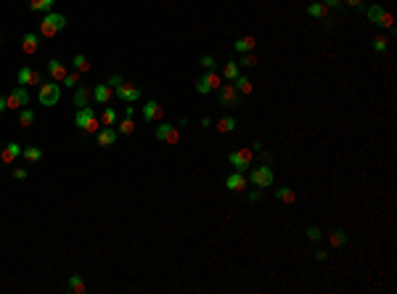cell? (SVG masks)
<instances>
[{
	"label": "cell",
	"instance_id": "obj_1",
	"mask_svg": "<svg viewBox=\"0 0 397 294\" xmlns=\"http://www.w3.org/2000/svg\"><path fill=\"white\" fill-rule=\"evenodd\" d=\"M75 125H77L80 130H85V133H98V130H101L98 114H96V109H93V106H82V109H77V114H75Z\"/></svg>",
	"mask_w": 397,
	"mask_h": 294
},
{
	"label": "cell",
	"instance_id": "obj_2",
	"mask_svg": "<svg viewBox=\"0 0 397 294\" xmlns=\"http://www.w3.org/2000/svg\"><path fill=\"white\" fill-rule=\"evenodd\" d=\"M249 183H252L254 188H273V183H276V170L270 164H262V167H254L252 172H249V178H246Z\"/></svg>",
	"mask_w": 397,
	"mask_h": 294
},
{
	"label": "cell",
	"instance_id": "obj_3",
	"mask_svg": "<svg viewBox=\"0 0 397 294\" xmlns=\"http://www.w3.org/2000/svg\"><path fill=\"white\" fill-rule=\"evenodd\" d=\"M37 101L43 103V106H56V103L61 101V85L56 80H45L43 85H40V90H37Z\"/></svg>",
	"mask_w": 397,
	"mask_h": 294
},
{
	"label": "cell",
	"instance_id": "obj_4",
	"mask_svg": "<svg viewBox=\"0 0 397 294\" xmlns=\"http://www.w3.org/2000/svg\"><path fill=\"white\" fill-rule=\"evenodd\" d=\"M217 101L225 109H236V106H241V93L233 88V82H228V85L217 88Z\"/></svg>",
	"mask_w": 397,
	"mask_h": 294
},
{
	"label": "cell",
	"instance_id": "obj_5",
	"mask_svg": "<svg viewBox=\"0 0 397 294\" xmlns=\"http://www.w3.org/2000/svg\"><path fill=\"white\" fill-rule=\"evenodd\" d=\"M252 159H254V151L252 149H236V151L228 154V162H231V167H233V170H238V172L249 170V167H252Z\"/></svg>",
	"mask_w": 397,
	"mask_h": 294
},
{
	"label": "cell",
	"instance_id": "obj_6",
	"mask_svg": "<svg viewBox=\"0 0 397 294\" xmlns=\"http://www.w3.org/2000/svg\"><path fill=\"white\" fill-rule=\"evenodd\" d=\"M114 93H117V98L124 101V103H135V101H141V88L138 85H133V82H119L117 88H114Z\"/></svg>",
	"mask_w": 397,
	"mask_h": 294
},
{
	"label": "cell",
	"instance_id": "obj_7",
	"mask_svg": "<svg viewBox=\"0 0 397 294\" xmlns=\"http://www.w3.org/2000/svg\"><path fill=\"white\" fill-rule=\"evenodd\" d=\"M6 103H8V109H24L27 103H29V93H27V88L24 85H16L11 93L6 96Z\"/></svg>",
	"mask_w": 397,
	"mask_h": 294
},
{
	"label": "cell",
	"instance_id": "obj_8",
	"mask_svg": "<svg viewBox=\"0 0 397 294\" xmlns=\"http://www.w3.org/2000/svg\"><path fill=\"white\" fill-rule=\"evenodd\" d=\"M16 82L27 88V85H43L45 80H43V75H40V72H35L32 67H22V69L16 72Z\"/></svg>",
	"mask_w": 397,
	"mask_h": 294
},
{
	"label": "cell",
	"instance_id": "obj_9",
	"mask_svg": "<svg viewBox=\"0 0 397 294\" xmlns=\"http://www.w3.org/2000/svg\"><path fill=\"white\" fill-rule=\"evenodd\" d=\"M217 88H220V77H217L215 72H207V75L198 77V82H196V93H202V96H210Z\"/></svg>",
	"mask_w": 397,
	"mask_h": 294
},
{
	"label": "cell",
	"instance_id": "obj_10",
	"mask_svg": "<svg viewBox=\"0 0 397 294\" xmlns=\"http://www.w3.org/2000/svg\"><path fill=\"white\" fill-rule=\"evenodd\" d=\"M246 186H249V181H246V175L244 172H238V170H233L231 175L225 178V188L228 191H246Z\"/></svg>",
	"mask_w": 397,
	"mask_h": 294
},
{
	"label": "cell",
	"instance_id": "obj_11",
	"mask_svg": "<svg viewBox=\"0 0 397 294\" xmlns=\"http://www.w3.org/2000/svg\"><path fill=\"white\" fill-rule=\"evenodd\" d=\"M45 72H48V77H50V80H56V82H61V80H64V77L69 75V72H67V67L61 64L58 58H50L48 64H45Z\"/></svg>",
	"mask_w": 397,
	"mask_h": 294
},
{
	"label": "cell",
	"instance_id": "obj_12",
	"mask_svg": "<svg viewBox=\"0 0 397 294\" xmlns=\"http://www.w3.org/2000/svg\"><path fill=\"white\" fill-rule=\"evenodd\" d=\"M37 48H40V35H37V32H27V35H22V50H24L27 56H32Z\"/></svg>",
	"mask_w": 397,
	"mask_h": 294
},
{
	"label": "cell",
	"instance_id": "obj_13",
	"mask_svg": "<svg viewBox=\"0 0 397 294\" xmlns=\"http://www.w3.org/2000/svg\"><path fill=\"white\" fill-rule=\"evenodd\" d=\"M16 156H22V146H19L16 141H11V143H6V149H3V151H0V162L11 164Z\"/></svg>",
	"mask_w": 397,
	"mask_h": 294
},
{
	"label": "cell",
	"instance_id": "obj_14",
	"mask_svg": "<svg viewBox=\"0 0 397 294\" xmlns=\"http://www.w3.org/2000/svg\"><path fill=\"white\" fill-rule=\"evenodd\" d=\"M43 22H45V24H50V27L56 29V32L67 29V24H69V22H67V16H64V14H56V11H48V14L43 16Z\"/></svg>",
	"mask_w": 397,
	"mask_h": 294
},
{
	"label": "cell",
	"instance_id": "obj_15",
	"mask_svg": "<svg viewBox=\"0 0 397 294\" xmlns=\"http://www.w3.org/2000/svg\"><path fill=\"white\" fill-rule=\"evenodd\" d=\"M384 14H386V11H384L379 3H371L368 8H365V16H368V22L376 24V27H381V24H384Z\"/></svg>",
	"mask_w": 397,
	"mask_h": 294
},
{
	"label": "cell",
	"instance_id": "obj_16",
	"mask_svg": "<svg viewBox=\"0 0 397 294\" xmlns=\"http://www.w3.org/2000/svg\"><path fill=\"white\" fill-rule=\"evenodd\" d=\"M114 141H117V130H114V128H101V130L96 133V143L103 146V149H106V146H111Z\"/></svg>",
	"mask_w": 397,
	"mask_h": 294
},
{
	"label": "cell",
	"instance_id": "obj_17",
	"mask_svg": "<svg viewBox=\"0 0 397 294\" xmlns=\"http://www.w3.org/2000/svg\"><path fill=\"white\" fill-rule=\"evenodd\" d=\"M162 114H164V109H162L156 101H149V103L143 106V120H146V122H156Z\"/></svg>",
	"mask_w": 397,
	"mask_h": 294
},
{
	"label": "cell",
	"instance_id": "obj_18",
	"mask_svg": "<svg viewBox=\"0 0 397 294\" xmlns=\"http://www.w3.org/2000/svg\"><path fill=\"white\" fill-rule=\"evenodd\" d=\"M93 101L96 103H101V106H106V103L111 101V88L103 82V85H96L93 88Z\"/></svg>",
	"mask_w": 397,
	"mask_h": 294
},
{
	"label": "cell",
	"instance_id": "obj_19",
	"mask_svg": "<svg viewBox=\"0 0 397 294\" xmlns=\"http://www.w3.org/2000/svg\"><path fill=\"white\" fill-rule=\"evenodd\" d=\"M90 98H93V90H88L85 85H77V88H75V98H72V101H75V106H77V109L88 106V101H90Z\"/></svg>",
	"mask_w": 397,
	"mask_h": 294
},
{
	"label": "cell",
	"instance_id": "obj_20",
	"mask_svg": "<svg viewBox=\"0 0 397 294\" xmlns=\"http://www.w3.org/2000/svg\"><path fill=\"white\" fill-rule=\"evenodd\" d=\"M254 45H257L254 37H238V40H233V50H236V53H252Z\"/></svg>",
	"mask_w": 397,
	"mask_h": 294
},
{
	"label": "cell",
	"instance_id": "obj_21",
	"mask_svg": "<svg viewBox=\"0 0 397 294\" xmlns=\"http://www.w3.org/2000/svg\"><path fill=\"white\" fill-rule=\"evenodd\" d=\"M276 199H278V202H284V204H294L297 202V191H294V188H289V186H281L278 191H276Z\"/></svg>",
	"mask_w": 397,
	"mask_h": 294
},
{
	"label": "cell",
	"instance_id": "obj_22",
	"mask_svg": "<svg viewBox=\"0 0 397 294\" xmlns=\"http://www.w3.org/2000/svg\"><path fill=\"white\" fill-rule=\"evenodd\" d=\"M53 6H56V0H29V11H43V14H48V11H53Z\"/></svg>",
	"mask_w": 397,
	"mask_h": 294
},
{
	"label": "cell",
	"instance_id": "obj_23",
	"mask_svg": "<svg viewBox=\"0 0 397 294\" xmlns=\"http://www.w3.org/2000/svg\"><path fill=\"white\" fill-rule=\"evenodd\" d=\"M98 122H101V128H114V125H117V111L109 109V103H106V109H103V114L98 117Z\"/></svg>",
	"mask_w": 397,
	"mask_h": 294
},
{
	"label": "cell",
	"instance_id": "obj_24",
	"mask_svg": "<svg viewBox=\"0 0 397 294\" xmlns=\"http://www.w3.org/2000/svg\"><path fill=\"white\" fill-rule=\"evenodd\" d=\"M233 88L241 93V96H249V93H252V80L244 77V75H238V77L233 80Z\"/></svg>",
	"mask_w": 397,
	"mask_h": 294
},
{
	"label": "cell",
	"instance_id": "obj_25",
	"mask_svg": "<svg viewBox=\"0 0 397 294\" xmlns=\"http://www.w3.org/2000/svg\"><path fill=\"white\" fill-rule=\"evenodd\" d=\"M22 156L27 162H40L43 159V149L40 146H27V149H22Z\"/></svg>",
	"mask_w": 397,
	"mask_h": 294
},
{
	"label": "cell",
	"instance_id": "obj_26",
	"mask_svg": "<svg viewBox=\"0 0 397 294\" xmlns=\"http://www.w3.org/2000/svg\"><path fill=\"white\" fill-rule=\"evenodd\" d=\"M67 289H69V291H75V294L85 291V278H82V276H77V273H75V276H69V281H67Z\"/></svg>",
	"mask_w": 397,
	"mask_h": 294
},
{
	"label": "cell",
	"instance_id": "obj_27",
	"mask_svg": "<svg viewBox=\"0 0 397 294\" xmlns=\"http://www.w3.org/2000/svg\"><path fill=\"white\" fill-rule=\"evenodd\" d=\"M19 125H22V128H32L35 125V111L32 109H19Z\"/></svg>",
	"mask_w": 397,
	"mask_h": 294
},
{
	"label": "cell",
	"instance_id": "obj_28",
	"mask_svg": "<svg viewBox=\"0 0 397 294\" xmlns=\"http://www.w3.org/2000/svg\"><path fill=\"white\" fill-rule=\"evenodd\" d=\"M223 77H225L228 82H233V80L238 77V61H233V58L228 61V64H225V69H223Z\"/></svg>",
	"mask_w": 397,
	"mask_h": 294
},
{
	"label": "cell",
	"instance_id": "obj_29",
	"mask_svg": "<svg viewBox=\"0 0 397 294\" xmlns=\"http://www.w3.org/2000/svg\"><path fill=\"white\" fill-rule=\"evenodd\" d=\"M331 244L334 247H347L350 244V236L344 233V230H334V233H331Z\"/></svg>",
	"mask_w": 397,
	"mask_h": 294
},
{
	"label": "cell",
	"instance_id": "obj_30",
	"mask_svg": "<svg viewBox=\"0 0 397 294\" xmlns=\"http://www.w3.org/2000/svg\"><path fill=\"white\" fill-rule=\"evenodd\" d=\"M307 16L323 19V16H326V6H323V3H310V6H307Z\"/></svg>",
	"mask_w": 397,
	"mask_h": 294
},
{
	"label": "cell",
	"instance_id": "obj_31",
	"mask_svg": "<svg viewBox=\"0 0 397 294\" xmlns=\"http://www.w3.org/2000/svg\"><path fill=\"white\" fill-rule=\"evenodd\" d=\"M217 130H220V133H233V130H236V120H233V117L217 120Z\"/></svg>",
	"mask_w": 397,
	"mask_h": 294
},
{
	"label": "cell",
	"instance_id": "obj_32",
	"mask_svg": "<svg viewBox=\"0 0 397 294\" xmlns=\"http://www.w3.org/2000/svg\"><path fill=\"white\" fill-rule=\"evenodd\" d=\"M170 133H172V125H170V122H162L159 128H156V141H164V143H167Z\"/></svg>",
	"mask_w": 397,
	"mask_h": 294
},
{
	"label": "cell",
	"instance_id": "obj_33",
	"mask_svg": "<svg viewBox=\"0 0 397 294\" xmlns=\"http://www.w3.org/2000/svg\"><path fill=\"white\" fill-rule=\"evenodd\" d=\"M373 50H376V53H386V50H389V43H386V37L376 35V37H373Z\"/></svg>",
	"mask_w": 397,
	"mask_h": 294
},
{
	"label": "cell",
	"instance_id": "obj_34",
	"mask_svg": "<svg viewBox=\"0 0 397 294\" xmlns=\"http://www.w3.org/2000/svg\"><path fill=\"white\" fill-rule=\"evenodd\" d=\"M72 64H75V69H77V72H88V69H90V64H88V58L82 56V53H77L75 58H72Z\"/></svg>",
	"mask_w": 397,
	"mask_h": 294
},
{
	"label": "cell",
	"instance_id": "obj_35",
	"mask_svg": "<svg viewBox=\"0 0 397 294\" xmlns=\"http://www.w3.org/2000/svg\"><path fill=\"white\" fill-rule=\"evenodd\" d=\"M133 130H135V122H133V117H124V120L119 122V133H122V135H130Z\"/></svg>",
	"mask_w": 397,
	"mask_h": 294
},
{
	"label": "cell",
	"instance_id": "obj_36",
	"mask_svg": "<svg viewBox=\"0 0 397 294\" xmlns=\"http://www.w3.org/2000/svg\"><path fill=\"white\" fill-rule=\"evenodd\" d=\"M198 64H202V67H204L207 72H215L217 61H215V56H210V53H207V56H202V58H198Z\"/></svg>",
	"mask_w": 397,
	"mask_h": 294
},
{
	"label": "cell",
	"instance_id": "obj_37",
	"mask_svg": "<svg viewBox=\"0 0 397 294\" xmlns=\"http://www.w3.org/2000/svg\"><path fill=\"white\" fill-rule=\"evenodd\" d=\"M64 82V88H77V82H80V72H69V75L61 80Z\"/></svg>",
	"mask_w": 397,
	"mask_h": 294
},
{
	"label": "cell",
	"instance_id": "obj_38",
	"mask_svg": "<svg viewBox=\"0 0 397 294\" xmlns=\"http://www.w3.org/2000/svg\"><path fill=\"white\" fill-rule=\"evenodd\" d=\"M241 67H257V56L254 53H241V61H238Z\"/></svg>",
	"mask_w": 397,
	"mask_h": 294
},
{
	"label": "cell",
	"instance_id": "obj_39",
	"mask_svg": "<svg viewBox=\"0 0 397 294\" xmlns=\"http://www.w3.org/2000/svg\"><path fill=\"white\" fill-rule=\"evenodd\" d=\"M305 233H307V239H310V241H320L323 230H320V228H315V225H310V228L305 230Z\"/></svg>",
	"mask_w": 397,
	"mask_h": 294
},
{
	"label": "cell",
	"instance_id": "obj_40",
	"mask_svg": "<svg viewBox=\"0 0 397 294\" xmlns=\"http://www.w3.org/2000/svg\"><path fill=\"white\" fill-rule=\"evenodd\" d=\"M27 175H29V172L22 170V167H19V170H14V178H16V181H27Z\"/></svg>",
	"mask_w": 397,
	"mask_h": 294
},
{
	"label": "cell",
	"instance_id": "obj_41",
	"mask_svg": "<svg viewBox=\"0 0 397 294\" xmlns=\"http://www.w3.org/2000/svg\"><path fill=\"white\" fill-rule=\"evenodd\" d=\"M119 82H122V77H119V75H111V77H109V82H106V85H109V88H117Z\"/></svg>",
	"mask_w": 397,
	"mask_h": 294
},
{
	"label": "cell",
	"instance_id": "obj_42",
	"mask_svg": "<svg viewBox=\"0 0 397 294\" xmlns=\"http://www.w3.org/2000/svg\"><path fill=\"white\" fill-rule=\"evenodd\" d=\"M326 8H342V0H323Z\"/></svg>",
	"mask_w": 397,
	"mask_h": 294
},
{
	"label": "cell",
	"instance_id": "obj_43",
	"mask_svg": "<svg viewBox=\"0 0 397 294\" xmlns=\"http://www.w3.org/2000/svg\"><path fill=\"white\" fill-rule=\"evenodd\" d=\"M342 3H347L350 8H363V0H342Z\"/></svg>",
	"mask_w": 397,
	"mask_h": 294
},
{
	"label": "cell",
	"instance_id": "obj_44",
	"mask_svg": "<svg viewBox=\"0 0 397 294\" xmlns=\"http://www.w3.org/2000/svg\"><path fill=\"white\" fill-rule=\"evenodd\" d=\"M259 199H262V194H259V191H249V202H252V204L259 202Z\"/></svg>",
	"mask_w": 397,
	"mask_h": 294
},
{
	"label": "cell",
	"instance_id": "obj_45",
	"mask_svg": "<svg viewBox=\"0 0 397 294\" xmlns=\"http://www.w3.org/2000/svg\"><path fill=\"white\" fill-rule=\"evenodd\" d=\"M315 260L323 262V260H328V252H315Z\"/></svg>",
	"mask_w": 397,
	"mask_h": 294
},
{
	"label": "cell",
	"instance_id": "obj_46",
	"mask_svg": "<svg viewBox=\"0 0 397 294\" xmlns=\"http://www.w3.org/2000/svg\"><path fill=\"white\" fill-rule=\"evenodd\" d=\"M8 111V103H6V96H0V114Z\"/></svg>",
	"mask_w": 397,
	"mask_h": 294
},
{
	"label": "cell",
	"instance_id": "obj_47",
	"mask_svg": "<svg viewBox=\"0 0 397 294\" xmlns=\"http://www.w3.org/2000/svg\"><path fill=\"white\" fill-rule=\"evenodd\" d=\"M0 43H3V37H0Z\"/></svg>",
	"mask_w": 397,
	"mask_h": 294
}]
</instances>
